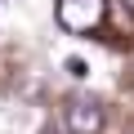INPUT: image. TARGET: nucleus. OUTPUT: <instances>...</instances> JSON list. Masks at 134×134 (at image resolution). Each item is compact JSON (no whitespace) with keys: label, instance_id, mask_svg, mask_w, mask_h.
I'll list each match as a JSON object with an SVG mask.
<instances>
[{"label":"nucleus","instance_id":"f03ea898","mask_svg":"<svg viewBox=\"0 0 134 134\" xmlns=\"http://www.w3.org/2000/svg\"><path fill=\"white\" fill-rule=\"evenodd\" d=\"M63 121H67V134H103V107H98V103H90V98L67 103Z\"/></svg>","mask_w":134,"mask_h":134},{"label":"nucleus","instance_id":"f257e3e1","mask_svg":"<svg viewBox=\"0 0 134 134\" xmlns=\"http://www.w3.org/2000/svg\"><path fill=\"white\" fill-rule=\"evenodd\" d=\"M58 27L63 31H76V36H90L103 27L107 18V0H58Z\"/></svg>","mask_w":134,"mask_h":134},{"label":"nucleus","instance_id":"20e7f679","mask_svg":"<svg viewBox=\"0 0 134 134\" xmlns=\"http://www.w3.org/2000/svg\"><path fill=\"white\" fill-rule=\"evenodd\" d=\"M125 9H130V14H134V0H125Z\"/></svg>","mask_w":134,"mask_h":134},{"label":"nucleus","instance_id":"7ed1b4c3","mask_svg":"<svg viewBox=\"0 0 134 134\" xmlns=\"http://www.w3.org/2000/svg\"><path fill=\"white\" fill-rule=\"evenodd\" d=\"M63 67H67V76H76V81H85V76H90V63H85V58H67Z\"/></svg>","mask_w":134,"mask_h":134},{"label":"nucleus","instance_id":"39448f33","mask_svg":"<svg viewBox=\"0 0 134 134\" xmlns=\"http://www.w3.org/2000/svg\"><path fill=\"white\" fill-rule=\"evenodd\" d=\"M40 134H58V130H40Z\"/></svg>","mask_w":134,"mask_h":134}]
</instances>
